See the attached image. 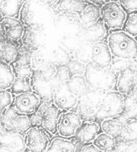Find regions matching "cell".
I'll return each instance as SVG.
<instances>
[{"instance_id": "f35d334b", "label": "cell", "mask_w": 137, "mask_h": 152, "mask_svg": "<svg viewBox=\"0 0 137 152\" xmlns=\"http://www.w3.org/2000/svg\"><path fill=\"white\" fill-rule=\"evenodd\" d=\"M80 152H102V151L97 148L94 145L90 144L84 146L81 150Z\"/></svg>"}, {"instance_id": "5b68a950", "label": "cell", "mask_w": 137, "mask_h": 152, "mask_svg": "<svg viewBox=\"0 0 137 152\" xmlns=\"http://www.w3.org/2000/svg\"><path fill=\"white\" fill-rule=\"evenodd\" d=\"M1 122L7 131L22 134L31 128L28 115L18 112L12 105H10L1 115Z\"/></svg>"}, {"instance_id": "5bb4252c", "label": "cell", "mask_w": 137, "mask_h": 152, "mask_svg": "<svg viewBox=\"0 0 137 152\" xmlns=\"http://www.w3.org/2000/svg\"><path fill=\"white\" fill-rule=\"evenodd\" d=\"M52 100L59 110L69 111L76 107L78 99L69 91L65 83H61L56 87Z\"/></svg>"}, {"instance_id": "3957f363", "label": "cell", "mask_w": 137, "mask_h": 152, "mask_svg": "<svg viewBox=\"0 0 137 152\" xmlns=\"http://www.w3.org/2000/svg\"><path fill=\"white\" fill-rule=\"evenodd\" d=\"M107 42L111 55L116 58L122 59L137 58V41L125 31L112 32Z\"/></svg>"}, {"instance_id": "f1b7e54d", "label": "cell", "mask_w": 137, "mask_h": 152, "mask_svg": "<svg viewBox=\"0 0 137 152\" xmlns=\"http://www.w3.org/2000/svg\"><path fill=\"white\" fill-rule=\"evenodd\" d=\"M10 90L11 93L15 95L27 92H33L30 78H21L15 77L11 87H10Z\"/></svg>"}, {"instance_id": "2e32d148", "label": "cell", "mask_w": 137, "mask_h": 152, "mask_svg": "<svg viewBox=\"0 0 137 152\" xmlns=\"http://www.w3.org/2000/svg\"><path fill=\"white\" fill-rule=\"evenodd\" d=\"M0 147L11 152H21L26 148L24 138L21 134L5 129L0 136Z\"/></svg>"}, {"instance_id": "484cf974", "label": "cell", "mask_w": 137, "mask_h": 152, "mask_svg": "<svg viewBox=\"0 0 137 152\" xmlns=\"http://www.w3.org/2000/svg\"><path fill=\"white\" fill-rule=\"evenodd\" d=\"M36 50L29 49L21 45L19 48L18 53L14 61L9 65L12 68L17 66H31V57Z\"/></svg>"}, {"instance_id": "d4e9b609", "label": "cell", "mask_w": 137, "mask_h": 152, "mask_svg": "<svg viewBox=\"0 0 137 152\" xmlns=\"http://www.w3.org/2000/svg\"><path fill=\"white\" fill-rule=\"evenodd\" d=\"M79 15L80 21L84 24L88 26L99 20L101 16L100 9L95 5L88 4Z\"/></svg>"}, {"instance_id": "8fae6325", "label": "cell", "mask_w": 137, "mask_h": 152, "mask_svg": "<svg viewBox=\"0 0 137 152\" xmlns=\"http://www.w3.org/2000/svg\"><path fill=\"white\" fill-rule=\"evenodd\" d=\"M82 125V119L76 112L67 111L59 115L57 130L63 137L75 136L78 129Z\"/></svg>"}, {"instance_id": "7a4b0ae2", "label": "cell", "mask_w": 137, "mask_h": 152, "mask_svg": "<svg viewBox=\"0 0 137 152\" xmlns=\"http://www.w3.org/2000/svg\"><path fill=\"white\" fill-rule=\"evenodd\" d=\"M84 76L91 89L103 93L110 91L117 81L114 71L98 67L91 61L86 65Z\"/></svg>"}, {"instance_id": "30bf717a", "label": "cell", "mask_w": 137, "mask_h": 152, "mask_svg": "<svg viewBox=\"0 0 137 152\" xmlns=\"http://www.w3.org/2000/svg\"><path fill=\"white\" fill-rule=\"evenodd\" d=\"M24 29L25 27L18 18L8 15L0 18V36L19 42L21 40Z\"/></svg>"}, {"instance_id": "836d02e7", "label": "cell", "mask_w": 137, "mask_h": 152, "mask_svg": "<svg viewBox=\"0 0 137 152\" xmlns=\"http://www.w3.org/2000/svg\"><path fill=\"white\" fill-rule=\"evenodd\" d=\"M56 68V70L55 75L56 80L59 84L66 83L71 77L68 69L65 65H60Z\"/></svg>"}, {"instance_id": "f546056e", "label": "cell", "mask_w": 137, "mask_h": 152, "mask_svg": "<svg viewBox=\"0 0 137 152\" xmlns=\"http://www.w3.org/2000/svg\"><path fill=\"white\" fill-rule=\"evenodd\" d=\"M20 20L25 27H31L33 26V15L29 2L26 1L23 5L20 12Z\"/></svg>"}, {"instance_id": "9c48e42d", "label": "cell", "mask_w": 137, "mask_h": 152, "mask_svg": "<svg viewBox=\"0 0 137 152\" xmlns=\"http://www.w3.org/2000/svg\"><path fill=\"white\" fill-rule=\"evenodd\" d=\"M42 117V127L47 132L55 134L57 132V125L59 119V109L56 106L53 100L42 102L36 110Z\"/></svg>"}, {"instance_id": "8d00e7d4", "label": "cell", "mask_w": 137, "mask_h": 152, "mask_svg": "<svg viewBox=\"0 0 137 152\" xmlns=\"http://www.w3.org/2000/svg\"><path fill=\"white\" fill-rule=\"evenodd\" d=\"M31 127L42 126V117L40 113L36 110L34 113L28 116Z\"/></svg>"}, {"instance_id": "ac0fdd59", "label": "cell", "mask_w": 137, "mask_h": 152, "mask_svg": "<svg viewBox=\"0 0 137 152\" xmlns=\"http://www.w3.org/2000/svg\"><path fill=\"white\" fill-rule=\"evenodd\" d=\"M99 126L97 123L91 121H87L82 124L75 135V140L81 144H87L95 138L99 131Z\"/></svg>"}, {"instance_id": "d6a6232c", "label": "cell", "mask_w": 137, "mask_h": 152, "mask_svg": "<svg viewBox=\"0 0 137 152\" xmlns=\"http://www.w3.org/2000/svg\"><path fill=\"white\" fill-rule=\"evenodd\" d=\"M113 150L116 152H137V141H116Z\"/></svg>"}, {"instance_id": "8992f818", "label": "cell", "mask_w": 137, "mask_h": 152, "mask_svg": "<svg viewBox=\"0 0 137 152\" xmlns=\"http://www.w3.org/2000/svg\"><path fill=\"white\" fill-rule=\"evenodd\" d=\"M104 93L90 88L85 96L78 99L76 113L82 120L91 121L95 119L98 103Z\"/></svg>"}, {"instance_id": "cb8c5ba5", "label": "cell", "mask_w": 137, "mask_h": 152, "mask_svg": "<svg viewBox=\"0 0 137 152\" xmlns=\"http://www.w3.org/2000/svg\"><path fill=\"white\" fill-rule=\"evenodd\" d=\"M85 30L88 41L93 43L101 41L106 35V29L103 21L98 20L96 23L87 26Z\"/></svg>"}, {"instance_id": "ee69618b", "label": "cell", "mask_w": 137, "mask_h": 152, "mask_svg": "<svg viewBox=\"0 0 137 152\" xmlns=\"http://www.w3.org/2000/svg\"><path fill=\"white\" fill-rule=\"evenodd\" d=\"M110 1H114V0H106V2H110Z\"/></svg>"}, {"instance_id": "4dcf8cb0", "label": "cell", "mask_w": 137, "mask_h": 152, "mask_svg": "<svg viewBox=\"0 0 137 152\" xmlns=\"http://www.w3.org/2000/svg\"><path fill=\"white\" fill-rule=\"evenodd\" d=\"M65 66L68 69L71 76L84 75L86 65L78 59H69Z\"/></svg>"}, {"instance_id": "d590c367", "label": "cell", "mask_w": 137, "mask_h": 152, "mask_svg": "<svg viewBox=\"0 0 137 152\" xmlns=\"http://www.w3.org/2000/svg\"><path fill=\"white\" fill-rule=\"evenodd\" d=\"M12 68L15 77L21 78H31L33 72V69L31 66H17Z\"/></svg>"}, {"instance_id": "44dd1931", "label": "cell", "mask_w": 137, "mask_h": 152, "mask_svg": "<svg viewBox=\"0 0 137 152\" xmlns=\"http://www.w3.org/2000/svg\"><path fill=\"white\" fill-rule=\"evenodd\" d=\"M116 141H137V116L128 118L123 124Z\"/></svg>"}, {"instance_id": "4fadbf2b", "label": "cell", "mask_w": 137, "mask_h": 152, "mask_svg": "<svg viewBox=\"0 0 137 152\" xmlns=\"http://www.w3.org/2000/svg\"><path fill=\"white\" fill-rule=\"evenodd\" d=\"M116 86L122 94L130 95L137 86V69L131 66L122 68L117 78Z\"/></svg>"}, {"instance_id": "7402d4cb", "label": "cell", "mask_w": 137, "mask_h": 152, "mask_svg": "<svg viewBox=\"0 0 137 152\" xmlns=\"http://www.w3.org/2000/svg\"><path fill=\"white\" fill-rule=\"evenodd\" d=\"M78 142L75 140L55 138L50 142L45 152H75Z\"/></svg>"}, {"instance_id": "603a6c76", "label": "cell", "mask_w": 137, "mask_h": 152, "mask_svg": "<svg viewBox=\"0 0 137 152\" xmlns=\"http://www.w3.org/2000/svg\"><path fill=\"white\" fill-rule=\"evenodd\" d=\"M15 78L11 65L0 61V90L10 88Z\"/></svg>"}, {"instance_id": "4316f807", "label": "cell", "mask_w": 137, "mask_h": 152, "mask_svg": "<svg viewBox=\"0 0 137 152\" xmlns=\"http://www.w3.org/2000/svg\"><path fill=\"white\" fill-rule=\"evenodd\" d=\"M122 124L119 120L110 118L103 120L101 124V128L105 134L116 139L120 133Z\"/></svg>"}, {"instance_id": "ba28073f", "label": "cell", "mask_w": 137, "mask_h": 152, "mask_svg": "<svg viewBox=\"0 0 137 152\" xmlns=\"http://www.w3.org/2000/svg\"><path fill=\"white\" fill-rule=\"evenodd\" d=\"M24 143L31 152H45L50 144L48 132L42 126L31 127L26 132Z\"/></svg>"}, {"instance_id": "b9f144b4", "label": "cell", "mask_w": 137, "mask_h": 152, "mask_svg": "<svg viewBox=\"0 0 137 152\" xmlns=\"http://www.w3.org/2000/svg\"><path fill=\"white\" fill-rule=\"evenodd\" d=\"M5 130V129L4 127V126L2 125V124L1 122V116H0V136Z\"/></svg>"}, {"instance_id": "6da1fadb", "label": "cell", "mask_w": 137, "mask_h": 152, "mask_svg": "<svg viewBox=\"0 0 137 152\" xmlns=\"http://www.w3.org/2000/svg\"><path fill=\"white\" fill-rule=\"evenodd\" d=\"M56 68L50 64L44 69H33L30 78L33 92L37 95L42 102L52 100L53 93L59 84L55 78Z\"/></svg>"}, {"instance_id": "d6986e66", "label": "cell", "mask_w": 137, "mask_h": 152, "mask_svg": "<svg viewBox=\"0 0 137 152\" xmlns=\"http://www.w3.org/2000/svg\"><path fill=\"white\" fill-rule=\"evenodd\" d=\"M88 5L85 0H60L53 7L60 14H78Z\"/></svg>"}, {"instance_id": "83f0119b", "label": "cell", "mask_w": 137, "mask_h": 152, "mask_svg": "<svg viewBox=\"0 0 137 152\" xmlns=\"http://www.w3.org/2000/svg\"><path fill=\"white\" fill-rule=\"evenodd\" d=\"M93 142V144L102 151L113 149L116 144V140L104 132L98 135Z\"/></svg>"}, {"instance_id": "60d3db41", "label": "cell", "mask_w": 137, "mask_h": 152, "mask_svg": "<svg viewBox=\"0 0 137 152\" xmlns=\"http://www.w3.org/2000/svg\"><path fill=\"white\" fill-rule=\"evenodd\" d=\"M88 2H91L92 4L95 5L97 7H102L103 5H104L106 2V0H87Z\"/></svg>"}, {"instance_id": "ab89813d", "label": "cell", "mask_w": 137, "mask_h": 152, "mask_svg": "<svg viewBox=\"0 0 137 152\" xmlns=\"http://www.w3.org/2000/svg\"><path fill=\"white\" fill-rule=\"evenodd\" d=\"M43 5L50 7H53L60 0H37Z\"/></svg>"}, {"instance_id": "9a60e30c", "label": "cell", "mask_w": 137, "mask_h": 152, "mask_svg": "<svg viewBox=\"0 0 137 152\" xmlns=\"http://www.w3.org/2000/svg\"><path fill=\"white\" fill-rule=\"evenodd\" d=\"M111 53L107 43L98 41L93 43L91 49V62L100 68H108L111 63Z\"/></svg>"}, {"instance_id": "277c9868", "label": "cell", "mask_w": 137, "mask_h": 152, "mask_svg": "<svg viewBox=\"0 0 137 152\" xmlns=\"http://www.w3.org/2000/svg\"><path fill=\"white\" fill-rule=\"evenodd\" d=\"M124 109L123 94L117 91H109L101 97L95 113V119L105 120L119 115Z\"/></svg>"}, {"instance_id": "e0dca14e", "label": "cell", "mask_w": 137, "mask_h": 152, "mask_svg": "<svg viewBox=\"0 0 137 152\" xmlns=\"http://www.w3.org/2000/svg\"><path fill=\"white\" fill-rule=\"evenodd\" d=\"M20 45L21 40L15 42L0 36V61L11 64L18 53Z\"/></svg>"}, {"instance_id": "ffe728a7", "label": "cell", "mask_w": 137, "mask_h": 152, "mask_svg": "<svg viewBox=\"0 0 137 152\" xmlns=\"http://www.w3.org/2000/svg\"><path fill=\"white\" fill-rule=\"evenodd\" d=\"M69 91L78 99L85 96L90 90L84 75H74L65 83Z\"/></svg>"}, {"instance_id": "e575fe53", "label": "cell", "mask_w": 137, "mask_h": 152, "mask_svg": "<svg viewBox=\"0 0 137 152\" xmlns=\"http://www.w3.org/2000/svg\"><path fill=\"white\" fill-rule=\"evenodd\" d=\"M11 94L7 90H0V116L11 104Z\"/></svg>"}, {"instance_id": "7c38bea8", "label": "cell", "mask_w": 137, "mask_h": 152, "mask_svg": "<svg viewBox=\"0 0 137 152\" xmlns=\"http://www.w3.org/2000/svg\"><path fill=\"white\" fill-rule=\"evenodd\" d=\"M42 101L34 92H27L16 95L13 101V107L24 115H30L39 107Z\"/></svg>"}, {"instance_id": "74e56055", "label": "cell", "mask_w": 137, "mask_h": 152, "mask_svg": "<svg viewBox=\"0 0 137 152\" xmlns=\"http://www.w3.org/2000/svg\"><path fill=\"white\" fill-rule=\"evenodd\" d=\"M122 6L129 11H137V0H119Z\"/></svg>"}, {"instance_id": "52a82bcc", "label": "cell", "mask_w": 137, "mask_h": 152, "mask_svg": "<svg viewBox=\"0 0 137 152\" xmlns=\"http://www.w3.org/2000/svg\"><path fill=\"white\" fill-rule=\"evenodd\" d=\"M102 21L113 29L122 28L126 19V14L120 5L115 1L106 2L100 10Z\"/></svg>"}, {"instance_id": "1f68e13d", "label": "cell", "mask_w": 137, "mask_h": 152, "mask_svg": "<svg viewBox=\"0 0 137 152\" xmlns=\"http://www.w3.org/2000/svg\"><path fill=\"white\" fill-rule=\"evenodd\" d=\"M124 31L132 37L137 36V13L130 14L124 24Z\"/></svg>"}, {"instance_id": "7bdbcfd3", "label": "cell", "mask_w": 137, "mask_h": 152, "mask_svg": "<svg viewBox=\"0 0 137 152\" xmlns=\"http://www.w3.org/2000/svg\"><path fill=\"white\" fill-rule=\"evenodd\" d=\"M104 152H116L113 149H112V150H108V151H104Z\"/></svg>"}]
</instances>
